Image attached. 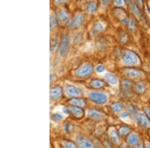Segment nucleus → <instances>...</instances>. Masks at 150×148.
<instances>
[{"mask_svg":"<svg viewBox=\"0 0 150 148\" xmlns=\"http://www.w3.org/2000/svg\"><path fill=\"white\" fill-rule=\"evenodd\" d=\"M93 66L92 64H86L80 68L76 71V75L79 77H85L90 75L93 71Z\"/></svg>","mask_w":150,"mask_h":148,"instance_id":"obj_1","label":"nucleus"},{"mask_svg":"<svg viewBox=\"0 0 150 148\" xmlns=\"http://www.w3.org/2000/svg\"><path fill=\"white\" fill-rule=\"evenodd\" d=\"M123 60L125 63L127 64H133L138 62V57L137 55L133 52L127 51L124 53Z\"/></svg>","mask_w":150,"mask_h":148,"instance_id":"obj_2","label":"nucleus"},{"mask_svg":"<svg viewBox=\"0 0 150 148\" xmlns=\"http://www.w3.org/2000/svg\"><path fill=\"white\" fill-rule=\"evenodd\" d=\"M70 42V39L69 36L67 34L65 35L63 37L59 46L60 54L61 55V56H62V57H65L66 54L67 53L69 47Z\"/></svg>","mask_w":150,"mask_h":148,"instance_id":"obj_3","label":"nucleus"},{"mask_svg":"<svg viewBox=\"0 0 150 148\" xmlns=\"http://www.w3.org/2000/svg\"><path fill=\"white\" fill-rule=\"evenodd\" d=\"M89 97L93 101L100 104H103L107 101V98L105 94L98 92L91 93L89 95Z\"/></svg>","mask_w":150,"mask_h":148,"instance_id":"obj_4","label":"nucleus"},{"mask_svg":"<svg viewBox=\"0 0 150 148\" xmlns=\"http://www.w3.org/2000/svg\"><path fill=\"white\" fill-rule=\"evenodd\" d=\"M78 144L82 148H95L93 143L87 138L83 136H78L76 138Z\"/></svg>","mask_w":150,"mask_h":148,"instance_id":"obj_5","label":"nucleus"},{"mask_svg":"<svg viewBox=\"0 0 150 148\" xmlns=\"http://www.w3.org/2000/svg\"><path fill=\"white\" fill-rule=\"evenodd\" d=\"M67 94L70 96L79 97L83 94L81 90L73 85H68L66 89Z\"/></svg>","mask_w":150,"mask_h":148,"instance_id":"obj_6","label":"nucleus"},{"mask_svg":"<svg viewBox=\"0 0 150 148\" xmlns=\"http://www.w3.org/2000/svg\"><path fill=\"white\" fill-rule=\"evenodd\" d=\"M63 94V88L60 86H56L51 89V98L54 100H57L61 97Z\"/></svg>","mask_w":150,"mask_h":148,"instance_id":"obj_7","label":"nucleus"},{"mask_svg":"<svg viewBox=\"0 0 150 148\" xmlns=\"http://www.w3.org/2000/svg\"><path fill=\"white\" fill-rule=\"evenodd\" d=\"M84 17L82 15H78L71 21L69 27L71 28H76L80 26L84 22Z\"/></svg>","mask_w":150,"mask_h":148,"instance_id":"obj_8","label":"nucleus"},{"mask_svg":"<svg viewBox=\"0 0 150 148\" xmlns=\"http://www.w3.org/2000/svg\"><path fill=\"white\" fill-rule=\"evenodd\" d=\"M68 110L69 112H71V113L76 116H82L84 113V110L81 108L74 105L70 106Z\"/></svg>","mask_w":150,"mask_h":148,"instance_id":"obj_9","label":"nucleus"},{"mask_svg":"<svg viewBox=\"0 0 150 148\" xmlns=\"http://www.w3.org/2000/svg\"><path fill=\"white\" fill-rule=\"evenodd\" d=\"M59 44L58 42V40L57 39L54 38L51 40L50 48L51 52L52 53H55L57 52L59 47Z\"/></svg>","mask_w":150,"mask_h":148,"instance_id":"obj_10","label":"nucleus"},{"mask_svg":"<svg viewBox=\"0 0 150 148\" xmlns=\"http://www.w3.org/2000/svg\"><path fill=\"white\" fill-rule=\"evenodd\" d=\"M90 84L93 87L99 88L104 86L105 85V82L102 80L93 79L91 81Z\"/></svg>","mask_w":150,"mask_h":148,"instance_id":"obj_11","label":"nucleus"},{"mask_svg":"<svg viewBox=\"0 0 150 148\" xmlns=\"http://www.w3.org/2000/svg\"><path fill=\"white\" fill-rule=\"evenodd\" d=\"M89 115L93 118L98 119H102L104 117L101 113L95 110H90L89 111Z\"/></svg>","mask_w":150,"mask_h":148,"instance_id":"obj_12","label":"nucleus"},{"mask_svg":"<svg viewBox=\"0 0 150 148\" xmlns=\"http://www.w3.org/2000/svg\"><path fill=\"white\" fill-rule=\"evenodd\" d=\"M58 16L59 20L62 22H66L69 19V15L68 14L63 11H60L58 13Z\"/></svg>","mask_w":150,"mask_h":148,"instance_id":"obj_13","label":"nucleus"},{"mask_svg":"<svg viewBox=\"0 0 150 148\" xmlns=\"http://www.w3.org/2000/svg\"><path fill=\"white\" fill-rule=\"evenodd\" d=\"M58 20L54 16H50V30H53L58 27Z\"/></svg>","mask_w":150,"mask_h":148,"instance_id":"obj_14","label":"nucleus"},{"mask_svg":"<svg viewBox=\"0 0 150 148\" xmlns=\"http://www.w3.org/2000/svg\"><path fill=\"white\" fill-rule=\"evenodd\" d=\"M70 102L74 106H76L79 107H82L85 105V102L84 101V100L79 98L73 99L70 101Z\"/></svg>","mask_w":150,"mask_h":148,"instance_id":"obj_15","label":"nucleus"},{"mask_svg":"<svg viewBox=\"0 0 150 148\" xmlns=\"http://www.w3.org/2000/svg\"><path fill=\"white\" fill-rule=\"evenodd\" d=\"M105 78L108 82L112 84H115L117 82L116 77L111 73H107L105 76Z\"/></svg>","mask_w":150,"mask_h":148,"instance_id":"obj_16","label":"nucleus"},{"mask_svg":"<svg viewBox=\"0 0 150 148\" xmlns=\"http://www.w3.org/2000/svg\"><path fill=\"white\" fill-rule=\"evenodd\" d=\"M132 84V82L130 80L127 79L123 80L121 82L122 89H130Z\"/></svg>","mask_w":150,"mask_h":148,"instance_id":"obj_17","label":"nucleus"},{"mask_svg":"<svg viewBox=\"0 0 150 148\" xmlns=\"http://www.w3.org/2000/svg\"><path fill=\"white\" fill-rule=\"evenodd\" d=\"M140 72H141L140 70L136 69H130L127 71V73L128 74V75L131 77H138L137 76L139 75Z\"/></svg>","mask_w":150,"mask_h":148,"instance_id":"obj_18","label":"nucleus"},{"mask_svg":"<svg viewBox=\"0 0 150 148\" xmlns=\"http://www.w3.org/2000/svg\"><path fill=\"white\" fill-rule=\"evenodd\" d=\"M136 88L137 91L139 92V93H144V92L145 91V86L143 82H140L137 83Z\"/></svg>","mask_w":150,"mask_h":148,"instance_id":"obj_19","label":"nucleus"},{"mask_svg":"<svg viewBox=\"0 0 150 148\" xmlns=\"http://www.w3.org/2000/svg\"><path fill=\"white\" fill-rule=\"evenodd\" d=\"M64 146L65 148H78L76 144L70 141H66L64 143Z\"/></svg>","mask_w":150,"mask_h":148,"instance_id":"obj_20","label":"nucleus"},{"mask_svg":"<svg viewBox=\"0 0 150 148\" xmlns=\"http://www.w3.org/2000/svg\"><path fill=\"white\" fill-rule=\"evenodd\" d=\"M96 4L94 2H91L89 4L88 7V12L90 13H93L96 10Z\"/></svg>","mask_w":150,"mask_h":148,"instance_id":"obj_21","label":"nucleus"},{"mask_svg":"<svg viewBox=\"0 0 150 148\" xmlns=\"http://www.w3.org/2000/svg\"><path fill=\"white\" fill-rule=\"evenodd\" d=\"M111 107L112 109L115 111H119L122 109V105L120 103H115L112 105Z\"/></svg>","mask_w":150,"mask_h":148,"instance_id":"obj_22","label":"nucleus"},{"mask_svg":"<svg viewBox=\"0 0 150 148\" xmlns=\"http://www.w3.org/2000/svg\"><path fill=\"white\" fill-rule=\"evenodd\" d=\"M52 119L54 121H60L63 119V116L62 115L59 113H56L53 115Z\"/></svg>","mask_w":150,"mask_h":148,"instance_id":"obj_23","label":"nucleus"},{"mask_svg":"<svg viewBox=\"0 0 150 148\" xmlns=\"http://www.w3.org/2000/svg\"><path fill=\"white\" fill-rule=\"evenodd\" d=\"M96 70L99 73H101L104 71L105 67L102 65H99L98 67H97Z\"/></svg>","mask_w":150,"mask_h":148,"instance_id":"obj_24","label":"nucleus"},{"mask_svg":"<svg viewBox=\"0 0 150 148\" xmlns=\"http://www.w3.org/2000/svg\"><path fill=\"white\" fill-rule=\"evenodd\" d=\"M96 28L97 29V30H99V31L102 30H103V27L102 25H101L100 24H97L96 26Z\"/></svg>","mask_w":150,"mask_h":148,"instance_id":"obj_25","label":"nucleus"}]
</instances>
